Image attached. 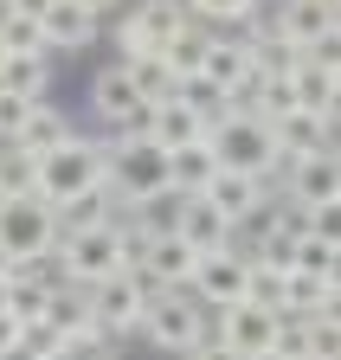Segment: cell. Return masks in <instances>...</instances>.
I'll return each mask as SVG.
<instances>
[{"label": "cell", "mask_w": 341, "mask_h": 360, "mask_svg": "<svg viewBox=\"0 0 341 360\" xmlns=\"http://www.w3.org/2000/svg\"><path fill=\"white\" fill-rule=\"evenodd\" d=\"M20 193H32V155L7 148L0 155V200H20Z\"/></svg>", "instance_id": "obj_32"}, {"label": "cell", "mask_w": 341, "mask_h": 360, "mask_svg": "<svg viewBox=\"0 0 341 360\" xmlns=\"http://www.w3.org/2000/svg\"><path fill=\"white\" fill-rule=\"evenodd\" d=\"M103 187V142H84V135H71V142H58L52 155L32 161V193L46 206H65L77 193H97Z\"/></svg>", "instance_id": "obj_2"}, {"label": "cell", "mask_w": 341, "mask_h": 360, "mask_svg": "<svg viewBox=\"0 0 341 360\" xmlns=\"http://www.w3.org/2000/svg\"><path fill=\"white\" fill-rule=\"evenodd\" d=\"M0 58H7V52H0Z\"/></svg>", "instance_id": "obj_44"}, {"label": "cell", "mask_w": 341, "mask_h": 360, "mask_svg": "<svg viewBox=\"0 0 341 360\" xmlns=\"http://www.w3.org/2000/svg\"><path fill=\"white\" fill-rule=\"evenodd\" d=\"M271 26H277V39L296 45V52H309L316 39H335V0H290Z\"/></svg>", "instance_id": "obj_20"}, {"label": "cell", "mask_w": 341, "mask_h": 360, "mask_svg": "<svg viewBox=\"0 0 341 360\" xmlns=\"http://www.w3.org/2000/svg\"><path fill=\"white\" fill-rule=\"evenodd\" d=\"M245 71H251V39H238V32H206V58H200V77L193 84H206L212 97H232V90L245 84Z\"/></svg>", "instance_id": "obj_13"}, {"label": "cell", "mask_w": 341, "mask_h": 360, "mask_svg": "<svg viewBox=\"0 0 341 360\" xmlns=\"http://www.w3.org/2000/svg\"><path fill=\"white\" fill-rule=\"evenodd\" d=\"M77 7H84V13L97 20V13H110V7H116V0H77Z\"/></svg>", "instance_id": "obj_39"}, {"label": "cell", "mask_w": 341, "mask_h": 360, "mask_svg": "<svg viewBox=\"0 0 341 360\" xmlns=\"http://www.w3.org/2000/svg\"><path fill=\"white\" fill-rule=\"evenodd\" d=\"M187 32V7L181 0H142V7L116 26V45L122 58H142V52H167V39Z\"/></svg>", "instance_id": "obj_8"}, {"label": "cell", "mask_w": 341, "mask_h": 360, "mask_svg": "<svg viewBox=\"0 0 341 360\" xmlns=\"http://www.w3.org/2000/svg\"><path fill=\"white\" fill-rule=\"evenodd\" d=\"M271 142H277V167L283 161H303V155H328L335 148V122L309 116V110H290L283 122H271Z\"/></svg>", "instance_id": "obj_15"}, {"label": "cell", "mask_w": 341, "mask_h": 360, "mask_svg": "<svg viewBox=\"0 0 341 360\" xmlns=\"http://www.w3.org/2000/svg\"><path fill=\"white\" fill-rule=\"evenodd\" d=\"M271 360H309V328L296 322V315H283V322H277V347H271Z\"/></svg>", "instance_id": "obj_33"}, {"label": "cell", "mask_w": 341, "mask_h": 360, "mask_svg": "<svg viewBox=\"0 0 341 360\" xmlns=\"http://www.w3.org/2000/svg\"><path fill=\"white\" fill-rule=\"evenodd\" d=\"M193 13H200V20H212V26H232V20L245 26L251 13H258V0H193Z\"/></svg>", "instance_id": "obj_34"}, {"label": "cell", "mask_w": 341, "mask_h": 360, "mask_svg": "<svg viewBox=\"0 0 341 360\" xmlns=\"http://www.w3.org/2000/svg\"><path fill=\"white\" fill-rule=\"evenodd\" d=\"M26 116H32V103H26V97H7V90H0V142H13Z\"/></svg>", "instance_id": "obj_35"}, {"label": "cell", "mask_w": 341, "mask_h": 360, "mask_svg": "<svg viewBox=\"0 0 341 360\" xmlns=\"http://www.w3.org/2000/svg\"><path fill=\"white\" fill-rule=\"evenodd\" d=\"M46 360H77V354H65V347H58V354H46Z\"/></svg>", "instance_id": "obj_42"}, {"label": "cell", "mask_w": 341, "mask_h": 360, "mask_svg": "<svg viewBox=\"0 0 341 360\" xmlns=\"http://www.w3.org/2000/svg\"><path fill=\"white\" fill-rule=\"evenodd\" d=\"M46 7H52V0H7V13H26V20H39Z\"/></svg>", "instance_id": "obj_37"}, {"label": "cell", "mask_w": 341, "mask_h": 360, "mask_svg": "<svg viewBox=\"0 0 341 360\" xmlns=\"http://www.w3.org/2000/svg\"><path fill=\"white\" fill-rule=\"evenodd\" d=\"M7 290H13V277H0V315H7Z\"/></svg>", "instance_id": "obj_40"}, {"label": "cell", "mask_w": 341, "mask_h": 360, "mask_svg": "<svg viewBox=\"0 0 341 360\" xmlns=\"http://www.w3.org/2000/svg\"><path fill=\"white\" fill-rule=\"evenodd\" d=\"M71 135H77V129L65 122V110H52V103H32V116L20 122V135H13L7 148H20V155H32V161H39V155H52L58 142H71Z\"/></svg>", "instance_id": "obj_23"}, {"label": "cell", "mask_w": 341, "mask_h": 360, "mask_svg": "<svg viewBox=\"0 0 341 360\" xmlns=\"http://www.w3.org/2000/svg\"><path fill=\"white\" fill-rule=\"evenodd\" d=\"M200 200H206V206L238 232L245 219H258V206L271 200V187H264V180H251V174H212V187H206Z\"/></svg>", "instance_id": "obj_17"}, {"label": "cell", "mask_w": 341, "mask_h": 360, "mask_svg": "<svg viewBox=\"0 0 341 360\" xmlns=\"http://www.w3.org/2000/svg\"><path fill=\"white\" fill-rule=\"evenodd\" d=\"M46 84H52V58H0V90L7 97H26V103H46Z\"/></svg>", "instance_id": "obj_26"}, {"label": "cell", "mask_w": 341, "mask_h": 360, "mask_svg": "<svg viewBox=\"0 0 341 360\" xmlns=\"http://www.w3.org/2000/svg\"><path fill=\"white\" fill-rule=\"evenodd\" d=\"M0 277H13V264H7V251H0Z\"/></svg>", "instance_id": "obj_41"}, {"label": "cell", "mask_w": 341, "mask_h": 360, "mask_svg": "<svg viewBox=\"0 0 341 360\" xmlns=\"http://www.w3.org/2000/svg\"><path fill=\"white\" fill-rule=\"evenodd\" d=\"M136 328L155 347H167V354H193V347H206V309L187 290H161V296H148V309H142Z\"/></svg>", "instance_id": "obj_5"}, {"label": "cell", "mask_w": 341, "mask_h": 360, "mask_svg": "<svg viewBox=\"0 0 341 360\" xmlns=\"http://www.w3.org/2000/svg\"><path fill=\"white\" fill-rule=\"evenodd\" d=\"M0 7H7V0H0Z\"/></svg>", "instance_id": "obj_43"}, {"label": "cell", "mask_w": 341, "mask_h": 360, "mask_svg": "<svg viewBox=\"0 0 341 360\" xmlns=\"http://www.w3.org/2000/svg\"><path fill=\"white\" fill-rule=\"evenodd\" d=\"M167 232H174V238H187L200 257H206V251H226V245H232V225H226L219 212H212L200 193H193V200H174V219H167Z\"/></svg>", "instance_id": "obj_18"}, {"label": "cell", "mask_w": 341, "mask_h": 360, "mask_svg": "<svg viewBox=\"0 0 341 360\" xmlns=\"http://www.w3.org/2000/svg\"><path fill=\"white\" fill-rule=\"evenodd\" d=\"M277 322H283V315L238 302V309L219 315V347H232L238 360H271V347H277Z\"/></svg>", "instance_id": "obj_12"}, {"label": "cell", "mask_w": 341, "mask_h": 360, "mask_svg": "<svg viewBox=\"0 0 341 360\" xmlns=\"http://www.w3.org/2000/svg\"><path fill=\"white\" fill-rule=\"evenodd\" d=\"M122 77L136 84V97H142L148 110H161V103H174L181 90H187V84L174 77V71L161 65V52H142V58H122Z\"/></svg>", "instance_id": "obj_24"}, {"label": "cell", "mask_w": 341, "mask_h": 360, "mask_svg": "<svg viewBox=\"0 0 341 360\" xmlns=\"http://www.w3.org/2000/svg\"><path fill=\"white\" fill-rule=\"evenodd\" d=\"M277 174H283L290 206H303V212L341 206V161H335V148H328V155H303V161H283Z\"/></svg>", "instance_id": "obj_10"}, {"label": "cell", "mask_w": 341, "mask_h": 360, "mask_svg": "<svg viewBox=\"0 0 341 360\" xmlns=\"http://www.w3.org/2000/svg\"><path fill=\"white\" fill-rule=\"evenodd\" d=\"M91 110H97V122L116 129V135H142V129H148V103L136 97V84L122 77V65H110V71L91 77Z\"/></svg>", "instance_id": "obj_9"}, {"label": "cell", "mask_w": 341, "mask_h": 360, "mask_svg": "<svg viewBox=\"0 0 341 360\" xmlns=\"http://www.w3.org/2000/svg\"><path fill=\"white\" fill-rule=\"evenodd\" d=\"M46 322L58 328V341H65V335H77V328H91V302H84V290H77V283H52Z\"/></svg>", "instance_id": "obj_27"}, {"label": "cell", "mask_w": 341, "mask_h": 360, "mask_svg": "<svg viewBox=\"0 0 341 360\" xmlns=\"http://www.w3.org/2000/svg\"><path fill=\"white\" fill-rule=\"evenodd\" d=\"M245 264H251V257L232 251V245H226V251H206V257L193 264V277H187V296H193L200 309H219V315L238 309V302H245Z\"/></svg>", "instance_id": "obj_7"}, {"label": "cell", "mask_w": 341, "mask_h": 360, "mask_svg": "<svg viewBox=\"0 0 341 360\" xmlns=\"http://www.w3.org/2000/svg\"><path fill=\"white\" fill-rule=\"evenodd\" d=\"M245 302H251V309L283 315V270H271V264L251 257V264H245Z\"/></svg>", "instance_id": "obj_29"}, {"label": "cell", "mask_w": 341, "mask_h": 360, "mask_svg": "<svg viewBox=\"0 0 341 360\" xmlns=\"http://www.w3.org/2000/svg\"><path fill=\"white\" fill-rule=\"evenodd\" d=\"M193 264H200V251L161 225V232L148 238V257H142V283H148V296H161V290H187Z\"/></svg>", "instance_id": "obj_14"}, {"label": "cell", "mask_w": 341, "mask_h": 360, "mask_svg": "<svg viewBox=\"0 0 341 360\" xmlns=\"http://www.w3.org/2000/svg\"><path fill=\"white\" fill-rule=\"evenodd\" d=\"M84 302H91V322L103 335H129L142 322V309H148V283L142 277H110V283L84 290Z\"/></svg>", "instance_id": "obj_11"}, {"label": "cell", "mask_w": 341, "mask_h": 360, "mask_svg": "<svg viewBox=\"0 0 341 360\" xmlns=\"http://www.w3.org/2000/svg\"><path fill=\"white\" fill-rule=\"evenodd\" d=\"M52 257L65 264V283H77V290L122 277V257H116V225H97V232L58 238V251H52Z\"/></svg>", "instance_id": "obj_6"}, {"label": "cell", "mask_w": 341, "mask_h": 360, "mask_svg": "<svg viewBox=\"0 0 341 360\" xmlns=\"http://www.w3.org/2000/svg\"><path fill=\"white\" fill-rule=\"evenodd\" d=\"M187 360H238V354H232V347H219V341H206V347H193Z\"/></svg>", "instance_id": "obj_36"}, {"label": "cell", "mask_w": 341, "mask_h": 360, "mask_svg": "<svg viewBox=\"0 0 341 360\" xmlns=\"http://www.w3.org/2000/svg\"><path fill=\"white\" fill-rule=\"evenodd\" d=\"M103 193L116 206H155L167 200V155L148 135H122L103 148Z\"/></svg>", "instance_id": "obj_1"}, {"label": "cell", "mask_w": 341, "mask_h": 360, "mask_svg": "<svg viewBox=\"0 0 341 360\" xmlns=\"http://www.w3.org/2000/svg\"><path fill=\"white\" fill-rule=\"evenodd\" d=\"M142 135H148L161 155L193 148V142H206V110H200V103H187V97H174V103L148 110V129H142Z\"/></svg>", "instance_id": "obj_16"}, {"label": "cell", "mask_w": 341, "mask_h": 360, "mask_svg": "<svg viewBox=\"0 0 341 360\" xmlns=\"http://www.w3.org/2000/svg\"><path fill=\"white\" fill-rule=\"evenodd\" d=\"M200 58H206V32H200V26H187L181 39H167V52H161V65L174 71L181 84H193V77H200Z\"/></svg>", "instance_id": "obj_30"}, {"label": "cell", "mask_w": 341, "mask_h": 360, "mask_svg": "<svg viewBox=\"0 0 341 360\" xmlns=\"http://www.w3.org/2000/svg\"><path fill=\"white\" fill-rule=\"evenodd\" d=\"M13 341H20V328H13V315H0V354H7Z\"/></svg>", "instance_id": "obj_38"}, {"label": "cell", "mask_w": 341, "mask_h": 360, "mask_svg": "<svg viewBox=\"0 0 341 360\" xmlns=\"http://www.w3.org/2000/svg\"><path fill=\"white\" fill-rule=\"evenodd\" d=\"M0 251H7L13 270L26 264H46L58 251V219L39 193H20V200H0Z\"/></svg>", "instance_id": "obj_4"}, {"label": "cell", "mask_w": 341, "mask_h": 360, "mask_svg": "<svg viewBox=\"0 0 341 360\" xmlns=\"http://www.w3.org/2000/svg\"><path fill=\"white\" fill-rule=\"evenodd\" d=\"M206 148H212V161H219V174H251V180L277 174L271 122H258V116H219L206 129Z\"/></svg>", "instance_id": "obj_3"}, {"label": "cell", "mask_w": 341, "mask_h": 360, "mask_svg": "<svg viewBox=\"0 0 341 360\" xmlns=\"http://www.w3.org/2000/svg\"><path fill=\"white\" fill-rule=\"evenodd\" d=\"M322 309H341V277H303V270H283V315L309 322Z\"/></svg>", "instance_id": "obj_21"}, {"label": "cell", "mask_w": 341, "mask_h": 360, "mask_svg": "<svg viewBox=\"0 0 341 360\" xmlns=\"http://www.w3.org/2000/svg\"><path fill=\"white\" fill-rule=\"evenodd\" d=\"M212 174H219V161H212L206 142L174 148V155H167V200H193V193H206V187H212Z\"/></svg>", "instance_id": "obj_22"}, {"label": "cell", "mask_w": 341, "mask_h": 360, "mask_svg": "<svg viewBox=\"0 0 341 360\" xmlns=\"http://www.w3.org/2000/svg\"><path fill=\"white\" fill-rule=\"evenodd\" d=\"M335 264H341V245L328 238H296L290 251V270H303V277H335Z\"/></svg>", "instance_id": "obj_31"}, {"label": "cell", "mask_w": 341, "mask_h": 360, "mask_svg": "<svg viewBox=\"0 0 341 360\" xmlns=\"http://www.w3.org/2000/svg\"><path fill=\"white\" fill-rule=\"evenodd\" d=\"M110 212H116V200L97 187V193H77V200H65V206H52V219H58V238H77V232H97V225H110Z\"/></svg>", "instance_id": "obj_25"}, {"label": "cell", "mask_w": 341, "mask_h": 360, "mask_svg": "<svg viewBox=\"0 0 341 360\" xmlns=\"http://www.w3.org/2000/svg\"><path fill=\"white\" fill-rule=\"evenodd\" d=\"M0 52H7V58H39V52H46V39H39V20L0 7Z\"/></svg>", "instance_id": "obj_28"}, {"label": "cell", "mask_w": 341, "mask_h": 360, "mask_svg": "<svg viewBox=\"0 0 341 360\" xmlns=\"http://www.w3.org/2000/svg\"><path fill=\"white\" fill-rule=\"evenodd\" d=\"M39 39H46V58L52 52H84V45L97 39V20L77 7V0H52L46 13H39Z\"/></svg>", "instance_id": "obj_19"}]
</instances>
